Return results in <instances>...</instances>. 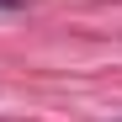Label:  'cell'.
<instances>
[{"instance_id":"obj_1","label":"cell","mask_w":122,"mask_h":122,"mask_svg":"<svg viewBox=\"0 0 122 122\" xmlns=\"http://www.w3.org/2000/svg\"><path fill=\"white\" fill-rule=\"evenodd\" d=\"M0 11H21V0H0Z\"/></svg>"}]
</instances>
